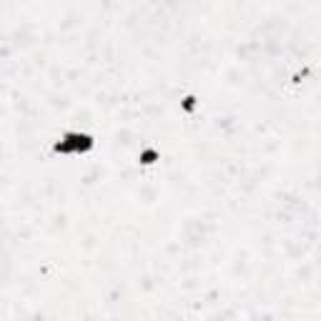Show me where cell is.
I'll use <instances>...</instances> for the list:
<instances>
[{"instance_id":"cell-1","label":"cell","mask_w":321,"mask_h":321,"mask_svg":"<svg viewBox=\"0 0 321 321\" xmlns=\"http://www.w3.org/2000/svg\"><path fill=\"white\" fill-rule=\"evenodd\" d=\"M88 148H93V138L90 136H86V133H68L56 146V151H60V153H81V151H88Z\"/></svg>"},{"instance_id":"cell-2","label":"cell","mask_w":321,"mask_h":321,"mask_svg":"<svg viewBox=\"0 0 321 321\" xmlns=\"http://www.w3.org/2000/svg\"><path fill=\"white\" fill-rule=\"evenodd\" d=\"M153 158H156V151H146L141 156V163H153Z\"/></svg>"},{"instance_id":"cell-3","label":"cell","mask_w":321,"mask_h":321,"mask_svg":"<svg viewBox=\"0 0 321 321\" xmlns=\"http://www.w3.org/2000/svg\"><path fill=\"white\" fill-rule=\"evenodd\" d=\"M193 106H196V98H193V95H188V98L183 101V108H186V111H193Z\"/></svg>"}]
</instances>
